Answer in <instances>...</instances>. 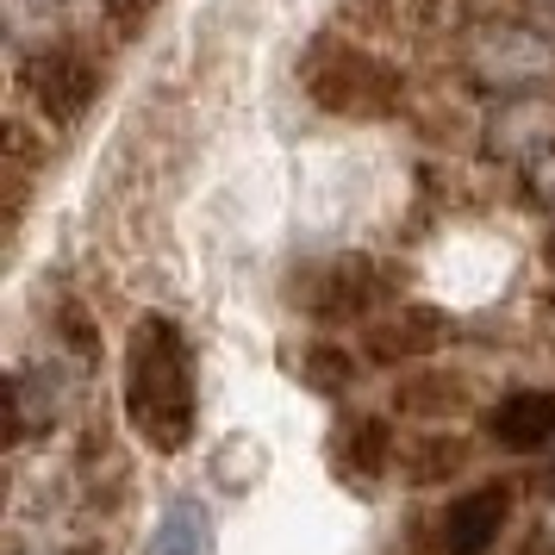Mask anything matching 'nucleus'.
<instances>
[{
  "label": "nucleus",
  "instance_id": "nucleus-6",
  "mask_svg": "<svg viewBox=\"0 0 555 555\" xmlns=\"http://www.w3.org/2000/svg\"><path fill=\"white\" fill-rule=\"evenodd\" d=\"M512 525V487L505 480H480L468 493H455L437 525H430V555H487Z\"/></svg>",
  "mask_w": 555,
  "mask_h": 555
},
{
  "label": "nucleus",
  "instance_id": "nucleus-19",
  "mask_svg": "<svg viewBox=\"0 0 555 555\" xmlns=\"http://www.w3.org/2000/svg\"><path fill=\"white\" fill-rule=\"evenodd\" d=\"M44 555H69V550H44Z\"/></svg>",
  "mask_w": 555,
  "mask_h": 555
},
{
  "label": "nucleus",
  "instance_id": "nucleus-16",
  "mask_svg": "<svg viewBox=\"0 0 555 555\" xmlns=\"http://www.w3.org/2000/svg\"><path fill=\"white\" fill-rule=\"evenodd\" d=\"M101 13H106V26L119 31V38H138V31L151 26L156 0H101Z\"/></svg>",
  "mask_w": 555,
  "mask_h": 555
},
{
  "label": "nucleus",
  "instance_id": "nucleus-7",
  "mask_svg": "<svg viewBox=\"0 0 555 555\" xmlns=\"http://www.w3.org/2000/svg\"><path fill=\"white\" fill-rule=\"evenodd\" d=\"M487 156H505V163H543V156L555 151V94L543 88V94H505V101H493V113H487Z\"/></svg>",
  "mask_w": 555,
  "mask_h": 555
},
{
  "label": "nucleus",
  "instance_id": "nucleus-5",
  "mask_svg": "<svg viewBox=\"0 0 555 555\" xmlns=\"http://www.w3.org/2000/svg\"><path fill=\"white\" fill-rule=\"evenodd\" d=\"M26 94L38 101V113L51 119V126H76L81 113L94 106L101 94V63L88 44L76 38H56V44H38L26 56Z\"/></svg>",
  "mask_w": 555,
  "mask_h": 555
},
{
  "label": "nucleus",
  "instance_id": "nucleus-10",
  "mask_svg": "<svg viewBox=\"0 0 555 555\" xmlns=\"http://www.w3.org/2000/svg\"><path fill=\"white\" fill-rule=\"evenodd\" d=\"M144 555H212V512H206L194 493L163 505V518L151 525V543Z\"/></svg>",
  "mask_w": 555,
  "mask_h": 555
},
{
  "label": "nucleus",
  "instance_id": "nucleus-17",
  "mask_svg": "<svg viewBox=\"0 0 555 555\" xmlns=\"http://www.w3.org/2000/svg\"><path fill=\"white\" fill-rule=\"evenodd\" d=\"M525 188H530V201L543 206V212H555V151L525 169Z\"/></svg>",
  "mask_w": 555,
  "mask_h": 555
},
{
  "label": "nucleus",
  "instance_id": "nucleus-3",
  "mask_svg": "<svg viewBox=\"0 0 555 555\" xmlns=\"http://www.w3.org/2000/svg\"><path fill=\"white\" fill-rule=\"evenodd\" d=\"M462 76L480 94H543L555 81V38L530 20H480L462 38Z\"/></svg>",
  "mask_w": 555,
  "mask_h": 555
},
{
  "label": "nucleus",
  "instance_id": "nucleus-11",
  "mask_svg": "<svg viewBox=\"0 0 555 555\" xmlns=\"http://www.w3.org/2000/svg\"><path fill=\"white\" fill-rule=\"evenodd\" d=\"M393 468V425L387 418H350V425L337 430V475L350 480H380Z\"/></svg>",
  "mask_w": 555,
  "mask_h": 555
},
{
  "label": "nucleus",
  "instance_id": "nucleus-13",
  "mask_svg": "<svg viewBox=\"0 0 555 555\" xmlns=\"http://www.w3.org/2000/svg\"><path fill=\"white\" fill-rule=\"evenodd\" d=\"M462 462H468V443L462 437H418V443H405V480L412 487H437V480L462 475Z\"/></svg>",
  "mask_w": 555,
  "mask_h": 555
},
{
  "label": "nucleus",
  "instance_id": "nucleus-12",
  "mask_svg": "<svg viewBox=\"0 0 555 555\" xmlns=\"http://www.w3.org/2000/svg\"><path fill=\"white\" fill-rule=\"evenodd\" d=\"M56 418V375L51 369H20L7 380V437L26 443L31 430H44Z\"/></svg>",
  "mask_w": 555,
  "mask_h": 555
},
{
  "label": "nucleus",
  "instance_id": "nucleus-4",
  "mask_svg": "<svg viewBox=\"0 0 555 555\" xmlns=\"http://www.w3.org/2000/svg\"><path fill=\"white\" fill-rule=\"evenodd\" d=\"M287 300L294 312H306L312 325H356L387 300V275L375 256L362 250H337V256H312L287 275Z\"/></svg>",
  "mask_w": 555,
  "mask_h": 555
},
{
  "label": "nucleus",
  "instance_id": "nucleus-2",
  "mask_svg": "<svg viewBox=\"0 0 555 555\" xmlns=\"http://www.w3.org/2000/svg\"><path fill=\"white\" fill-rule=\"evenodd\" d=\"M306 101L331 113V119H356V126H380L405 106V76L369 44H344V38H319L300 63Z\"/></svg>",
  "mask_w": 555,
  "mask_h": 555
},
{
  "label": "nucleus",
  "instance_id": "nucleus-20",
  "mask_svg": "<svg viewBox=\"0 0 555 555\" xmlns=\"http://www.w3.org/2000/svg\"><path fill=\"white\" fill-rule=\"evenodd\" d=\"M550 256H555V244H550Z\"/></svg>",
  "mask_w": 555,
  "mask_h": 555
},
{
  "label": "nucleus",
  "instance_id": "nucleus-1",
  "mask_svg": "<svg viewBox=\"0 0 555 555\" xmlns=\"http://www.w3.org/2000/svg\"><path fill=\"white\" fill-rule=\"evenodd\" d=\"M126 418L156 455H181L201 425L194 400V350L176 319L144 312L126 344Z\"/></svg>",
  "mask_w": 555,
  "mask_h": 555
},
{
  "label": "nucleus",
  "instance_id": "nucleus-8",
  "mask_svg": "<svg viewBox=\"0 0 555 555\" xmlns=\"http://www.w3.org/2000/svg\"><path fill=\"white\" fill-rule=\"evenodd\" d=\"M487 437L512 455H537L555 443V387H518L487 412Z\"/></svg>",
  "mask_w": 555,
  "mask_h": 555
},
{
  "label": "nucleus",
  "instance_id": "nucleus-18",
  "mask_svg": "<svg viewBox=\"0 0 555 555\" xmlns=\"http://www.w3.org/2000/svg\"><path fill=\"white\" fill-rule=\"evenodd\" d=\"M543 537H555V505H550V512H543Z\"/></svg>",
  "mask_w": 555,
  "mask_h": 555
},
{
  "label": "nucleus",
  "instance_id": "nucleus-9",
  "mask_svg": "<svg viewBox=\"0 0 555 555\" xmlns=\"http://www.w3.org/2000/svg\"><path fill=\"white\" fill-rule=\"evenodd\" d=\"M450 344V312H437L425 300H405L393 319L369 325V356L375 362H418V356Z\"/></svg>",
  "mask_w": 555,
  "mask_h": 555
},
{
  "label": "nucleus",
  "instance_id": "nucleus-15",
  "mask_svg": "<svg viewBox=\"0 0 555 555\" xmlns=\"http://www.w3.org/2000/svg\"><path fill=\"white\" fill-rule=\"evenodd\" d=\"M300 375L312 380L319 393H350V380H356V356H350V344H306Z\"/></svg>",
  "mask_w": 555,
  "mask_h": 555
},
{
  "label": "nucleus",
  "instance_id": "nucleus-14",
  "mask_svg": "<svg viewBox=\"0 0 555 555\" xmlns=\"http://www.w3.org/2000/svg\"><path fill=\"white\" fill-rule=\"evenodd\" d=\"M400 405L418 412V418L462 412V405H468V380L462 375H412V380H400Z\"/></svg>",
  "mask_w": 555,
  "mask_h": 555
}]
</instances>
